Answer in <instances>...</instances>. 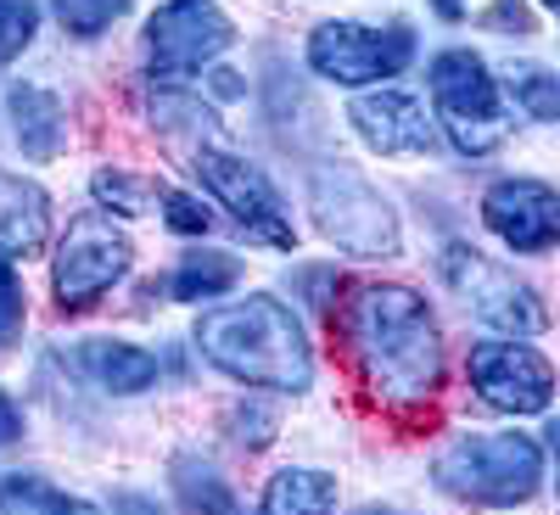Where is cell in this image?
Returning <instances> with one entry per match:
<instances>
[{
	"mask_svg": "<svg viewBox=\"0 0 560 515\" xmlns=\"http://www.w3.org/2000/svg\"><path fill=\"white\" fill-rule=\"evenodd\" d=\"M342 337L359 364L364 387L387 398V403H420L432 398L443 382V337L432 308L420 303L409 286H359L348 314H342Z\"/></svg>",
	"mask_w": 560,
	"mask_h": 515,
	"instance_id": "obj_1",
	"label": "cell"
},
{
	"mask_svg": "<svg viewBox=\"0 0 560 515\" xmlns=\"http://www.w3.org/2000/svg\"><path fill=\"white\" fill-rule=\"evenodd\" d=\"M197 348L208 364H219L224 376H236L247 387L269 393H303L314 382V353L308 337L287 303L275 297H247V303H224L197 319Z\"/></svg>",
	"mask_w": 560,
	"mask_h": 515,
	"instance_id": "obj_2",
	"label": "cell"
},
{
	"mask_svg": "<svg viewBox=\"0 0 560 515\" xmlns=\"http://www.w3.org/2000/svg\"><path fill=\"white\" fill-rule=\"evenodd\" d=\"M544 482V454L533 437L471 432L438 454V488L471 504H527Z\"/></svg>",
	"mask_w": 560,
	"mask_h": 515,
	"instance_id": "obj_3",
	"label": "cell"
},
{
	"mask_svg": "<svg viewBox=\"0 0 560 515\" xmlns=\"http://www.w3.org/2000/svg\"><path fill=\"white\" fill-rule=\"evenodd\" d=\"M314 219L353 258H393L398 253V219H393L387 197L348 163L314 168Z\"/></svg>",
	"mask_w": 560,
	"mask_h": 515,
	"instance_id": "obj_4",
	"label": "cell"
},
{
	"mask_svg": "<svg viewBox=\"0 0 560 515\" xmlns=\"http://www.w3.org/2000/svg\"><path fill=\"white\" fill-rule=\"evenodd\" d=\"M432 102H438V124L454 134L459 152H493L510 134V118L499 107V84L488 73V62L477 51H443L432 62Z\"/></svg>",
	"mask_w": 560,
	"mask_h": 515,
	"instance_id": "obj_5",
	"label": "cell"
},
{
	"mask_svg": "<svg viewBox=\"0 0 560 515\" xmlns=\"http://www.w3.org/2000/svg\"><path fill=\"white\" fill-rule=\"evenodd\" d=\"M443 280L482 325H493V331H504V337H538L549 325L544 297L527 286V280H516V269L482 258L477 247H465V242H454L443 253Z\"/></svg>",
	"mask_w": 560,
	"mask_h": 515,
	"instance_id": "obj_6",
	"label": "cell"
},
{
	"mask_svg": "<svg viewBox=\"0 0 560 515\" xmlns=\"http://www.w3.org/2000/svg\"><path fill=\"white\" fill-rule=\"evenodd\" d=\"M415 57V34L404 23L387 28H364V23H319L308 34V62L314 73L337 79V84H370V79H393Z\"/></svg>",
	"mask_w": 560,
	"mask_h": 515,
	"instance_id": "obj_7",
	"label": "cell"
},
{
	"mask_svg": "<svg viewBox=\"0 0 560 515\" xmlns=\"http://www.w3.org/2000/svg\"><path fill=\"white\" fill-rule=\"evenodd\" d=\"M129 258H135V253H129V242H124V230H113L107 213H79V219L68 224V236H62V247H57V269H51L62 308H90V303L113 286V280H124Z\"/></svg>",
	"mask_w": 560,
	"mask_h": 515,
	"instance_id": "obj_8",
	"label": "cell"
},
{
	"mask_svg": "<svg viewBox=\"0 0 560 515\" xmlns=\"http://www.w3.org/2000/svg\"><path fill=\"white\" fill-rule=\"evenodd\" d=\"M197 174H202V185L208 191L236 213V224L247 230V242H264V247H280L287 253L292 242H298V230H292V213L280 208V197H275V185L247 163V157H236V152H197Z\"/></svg>",
	"mask_w": 560,
	"mask_h": 515,
	"instance_id": "obj_9",
	"label": "cell"
},
{
	"mask_svg": "<svg viewBox=\"0 0 560 515\" xmlns=\"http://www.w3.org/2000/svg\"><path fill=\"white\" fill-rule=\"evenodd\" d=\"M230 39H236V28H230V17L213 7V0H168V7L147 23L152 73L158 79H185L202 62H213Z\"/></svg>",
	"mask_w": 560,
	"mask_h": 515,
	"instance_id": "obj_10",
	"label": "cell"
},
{
	"mask_svg": "<svg viewBox=\"0 0 560 515\" xmlns=\"http://www.w3.org/2000/svg\"><path fill=\"white\" fill-rule=\"evenodd\" d=\"M471 387L504 414H538L555 398V370L522 342H482L471 348Z\"/></svg>",
	"mask_w": 560,
	"mask_h": 515,
	"instance_id": "obj_11",
	"label": "cell"
},
{
	"mask_svg": "<svg viewBox=\"0 0 560 515\" xmlns=\"http://www.w3.org/2000/svg\"><path fill=\"white\" fill-rule=\"evenodd\" d=\"M488 230L510 253H549L560 247V197L544 179H499L482 197Z\"/></svg>",
	"mask_w": 560,
	"mask_h": 515,
	"instance_id": "obj_12",
	"label": "cell"
},
{
	"mask_svg": "<svg viewBox=\"0 0 560 515\" xmlns=\"http://www.w3.org/2000/svg\"><path fill=\"white\" fill-rule=\"evenodd\" d=\"M353 124L382 157H415L432 147V113L415 96H404V90H370V96H359Z\"/></svg>",
	"mask_w": 560,
	"mask_h": 515,
	"instance_id": "obj_13",
	"label": "cell"
},
{
	"mask_svg": "<svg viewBox=\"0 0 560 515\" xmlns=\"http://www.w3.org/2000/svg\"><path fill=\"white\" fill-rule=\"evenodd\" d=\"M45 230H51V197L34 179L0 174V253H12V258L39 253Z\"/></svg>",
	"mask_w": 560,
	"mask_h": 515,
	"instance_id": "obj_14",
	"label": "cell"
},
{
	"mask_svg": "<svg viewBox=\"0 0 560 515\" xmlns=\"http://www.w3.org/2000/svg\"><path fill=\"white\" fill-rule=\"evenodd\" d=\"M12 124L28 157H57L62 140H68V113L57 96H45L39 84H18L12 90Z\"/></svg>",
	"mask_w": 560,
	"mask_h": 515,
	"instance_id": "obj_15",
	"label": "cell"
},
{
	"mask_svg": "<svg viewBox=\"0 0 560 515\" xmlns=\"http://www.w3.org/2000/svg\"><path fill=\"white\" fill-rule=\"evenodd\" d=\"M337 510V482L325 471H280L269 488H264V504L258 515H331Z\"/></svg>",
	"mask_w": 560,
	"mask_h": 515,
	"instance_id": "obj_16",
	"label": "cell"
},
{
	"mask_svg": "<svg viewBox=\"0 0 560 515\" xmlns=\"http://www.w3.org/2000/svg\"><path fill=\"white\" fill-rule=\"evenodd\" d=\"M79 359L107 393H140V387H152V376H158V359L129 348V342H84Z\"/></svg>",
	"mask_w": 560,
	"mask_h": 515,
	"instance_id": "obj_17",
	"label": "cell"
},
{
	"mask_svg": "<svg viewBox=\"0 0 560 515\" xmlns=\"http://www.w3.org/2000/svg\"><path fill=\"white\" fill-rule=\"evenodd\" d=\"M174 493H179L185 515H242L230 482H219V471L208 459H179L174 465Z\"/></svg>",
	"mask_w": 560,
	"mask_h": 515,
	"instance_id": "obj_18",
	"label": "cell"
},
{
	"mask_svg": "<svg viewBox=\"0 0 560 515\" xmlns=\"http://www.w3.org/2000/svg\"><path fill=\"white\" fill-rule=\"evenodd\" d=\"M236 280H242V258H230V253H191V258L174 269L168 292L179 303H208V297L230 292Z\"/></svg>",
	"mask_w": 560,
	"mask_h": 515,
	"instance_id": "obj_19",
	"label": "cell"
},
{
	"mask_svg": "<svg viewBox=\"0 0 560 515\" xmlns=\"http://www.w3.org/2000/svg\"><path fill=\"white\" fill-rule=\"evenodd\" d=\"M0 515H96L84 499L57 493L51 482H34V477H12L0 482Z\"/></svg>",
	"mask_w": 560,
	"mask_h": 515,
	"instance_id": "obj_20",
	"label": "cell"
},
{
	"mask_svg": "<svg viewBox=\"0 0 560 515\" xmlns=\"http://www.w3.org/2000/svg\"><path fill=\"white\" fill-rule=\"evenodd\" d=\"M510 96H516V107L538 124L560 118V79H549L544 68H510Z\"/></svg>",
	"mask_w": 560,
	"mask_h": 515,
	"instance_id": "obj_21",
	"label": "cell"
},
{
	"mask_svg": "<svg viewBox=\"0 0 560 515\" xmlns=\"http://www.w3.org/2000/svg\"><path fill=\"white\" fill-rule=\"evenodd\" d=\"M129 12V0H57V17H62V28L68 34H79V39H90V34H102L113 17H124Z\"/></svg>",
	"mask_w": 560,
	"mask_h": 515,
	"instance_id": "obj_22",
	"label": "cell"
},
{
	"mask_svg": "<svg viewBox=\"0 0 560 515\" xmlns=\"http://www.w3.org/2000/svg\"><path fill=\"white\" fill-rule=\"evenodd\" d=\"M96 202H107L113 213H147L152 185L135 179V174H124V168H102V174H96Z\"/></svg>",
	"mask_w": 560,
	"mask_h": 515,
	"instance_id": "obj_23",
	"label": "cell"
},
{
	"mask_svg": "<svg viewBox=\"0 0 560 515\" xmlns=\"http://www.w3.org/2000/svg\"><path fill=\"white\" fill-rule=\"evenodd\" d=\"M34 23H39L34 0H0V62H12L34 39Z\"/></svg>",
	"mask_w": 560,
	"mask_h": 515,
	"instance_id": "obj_24",
	"label": "cell"
},
{
	"mask_svg": "<svg viewBox=\"0 0 560 515\" xmlns=\"http://www.w3.org/2000/svg\"><path fill=\"white\" fill-rule=\"evenodd\" d=\"M18 325H23V286H18L12 264L0 258V342H12Z\"/></svg>",
	"mask_w": 560,
	"mask_h": 515,
	"instance_id": "obj_25",
	"label": "cell"
},
{
	"mask_svg": "<svg viewBox=\"0 0 560 515\" xmlns=\"http://www.w3.org/2000/svg\"><path fill=\"white\" fill-rule=\"evenodd\" d=\"M163 208H168V224L185 230V236H197V230H208V208L197 197H185V191H163Z\"/></svg>",
	"mask_w": 560,
	"mask_h": 515,
	"instance_id": "obj_26",
	"label": "cell"
},
{
	"mask_svg": "<svg viewBox=\"0 0 560 515\" xmlns=\"http://www.w3.org/2000/svg\"><path fill=\"white\" fill-rule=\"evenodd\" d=\"M488 23H493V28H516V34H527V28H533V23H527V12L516 7V0H499V7L488 12Z\"/></svg>",
	"mask_w": 560,
	"mask_h": 515,
	"instance_id": "obj_27",
	"label": "cell"
},
{
	"mask_svg": "<svg viewBox=\"0 0 560 515\" xmlns=\"http://www.w3.org/2000/svg\"><path fill=\"white\" fill-rule=\"evenodd\" d=\"M236 426H242V432L253 426V448H264V443H269V432H275V420H269L264 409H253V414H247V409H236Z\"/></svg>",
	"mask_w": 560,
	"mask_h": 515,
	"instance_id": "obj_28",
	"label": "cell"
},
{
	"mask_svg": "<svg viewBox=\"0 0 560 515\" xmlns=\"http://www.w3.org/2000/svg\"><path fill=\"white\" fill-rule=\"evenodd\" d=\"M113 515H158V504L135 499V493H118V499H113Z\"/></svg>",
	"mask_w": 560,
	"mask_h": 515,
	"instance_id": "obj_29",
	"label": "cell"
},
{
	"mask_svg": "<svg viewBox=\"0 0 560 515\" xmlns=\"http://www.w3.org/2000/svg\"><path fill=\"white\" fill-rule=\"evenodd\" d=\"M18 426H23V420H18V409H12V398H7V393H0V437H18Z\"/></svg>",
	"mask_w": 560,
	"mask_h": 515,
	"instance_id": "obj_30",
	"label": "cell"
},
{
	"mask_svg": "<svg viewBox=\"0 0 560 515\" xmlns=\"http://www.w3.org/2000/svg\"><path fill=\"white\" fill-rule=\"evenodd\" d=\"M438 12H443V17H459L465 7H459V0H438Z\"/></svg>",
	"mask_w": 560,
	"mask_h": 515,
	"instance_id": "obj_31",
	"label": "cell"
},
{
	"mask_svg": "<svg viewBox=\"0 0 560 515\" xmlns=\"http://www.w3.org/2000/svg\"><path fill=\"white\" fill-rule=\"evenodd\" d=\"M549 448H555V465H560V426H549Z\"/></svg>",
	"mask_w": 560,
	"mask_h": 515,
	"instance_id": "obj_32",
	"label": "cell"
},
{
	"mask_svg": "<svg viewBox=\"0 0 560 515\" xmlns=\"http://www.w3.org/2000/svg\"><path fill=\"white\" fill-rule=\"evenodd\" d=\"M544 7H560V0H544Z\"/></svg>",
	"mask_w": 560,
	"mask_h": 515,
	"instance_id": "obj_33",
	"label": "cell"
},
{
	"mask_svg": "<svg viewBox=\"0 0 560 515\" xmlns=\"http://www.w3.org/2000/svg\"><path fill=\"white\" fill-rule=\"evenodd\" d=\"M370 515H387V510H370Z\"/></svg>",
	"mask_w": 560,
	"mask_h": 515,
	"instance_id": "obj_34",
	"label": "cell"
}]
</instances>
